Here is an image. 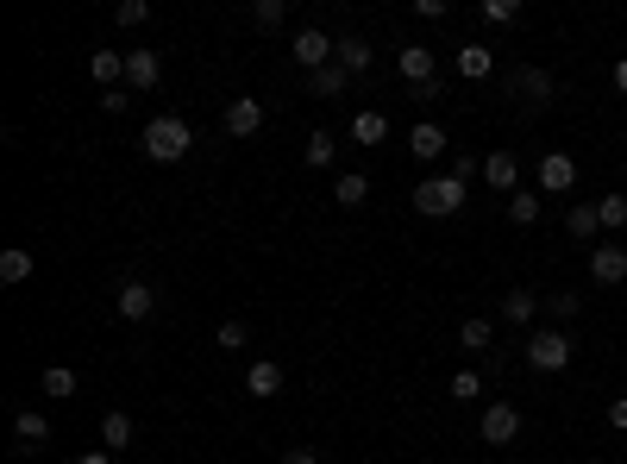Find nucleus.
I'll return each mask as SVG.
<instances>
[{"instance_id":"obj_37","label":"nucleus","mask_w":627,"mask_h":464,"mask_svg":"<svg viewBox=\"0 0 627 464\" xmlns=\"http://www.w3.org/2000/svg\"><path fill=\"white\" fill-rule=\"evenodd\" d=\"M220 345H226V352H245V345H251V327H245V320H226V327H220Z\"/></svg>"},{"instance_id":"obj_14","label":"nucleus","mask_w":627,"mask_h":464,"mask_svg":"<svg viewBox=\"0 0 627 464\" xmlns=\"http://www.w3.org/2000/svg\"><path fill=\"white\" fill-rule=\"evenodd\" d=\"M88 76L101 82V95L107 88H126V57L120 51H88Z\"/></svg>"},{"instance_id":"obj_31","label":"nucleus","mask_w":627,"mask_h":464,"mask_svg":"<svg viewBox=\"0 0 627 464\" xmlns=\"http://www.w3.org/2000/svg\"><path fill=\"white\" fill-rule=\"evenodd\" d=\"M477 19H483V26H515V19H521V7H515V0H483V7H477Z\"/></svg>"},{"instance_id":"obj_6","label":"nucleus","mask_w":627,"mask_h":464,"mask_svg":"<svg viewBox=\"0 0 627 464\" xmlns=\"http://www.w3.org/2000/svg\"><path fill=\"white\" fill-rule=\"evenodd\" d=\"M590 276L602 289H615V283H627V245H590Z\"/></svg>"},{"instance_id":"obj_5","label":"nucleus","mask_w":627,"mask_h":464,"mask_svg":"<svg viewBox=\"0 0 627 464\" xmlns=\"http://www.w3.org/2000/svg\"><path fill=\"white\" fill-rule=\"evenodd\" d=\"M477 433L490 439V446H515V439H521V414H515V402H483Z\"/></svg>"},{"instance_id":"obj_30","label":"nucleus","mask_w":627,"mask_h":464,"mask_svg":"<svg viewBox=\"0 0 627 464\" xmlns=\"http://www.w3.org/2000/svg\"><path fill=\"white\" fill-rule=\"evenodd\" d=\"M333 132H308V145H301V164H314V170H327L333 164Z\"/></svg>"},{"instance_id":"obj_15","label":"nucleus","mask_w":627,"mask_h":464,"mask_svg":"<svg viewBox=\"0 0 627 464\" xmlns=\"http://www.w3.org/2000/svg\"><path fill=\"white\" fill-rule=\"evenodd\" d=\"M540 308H546V301L533 289H508L502 295V320H508V327H533V314H540Z\"/></svg>"},{"instance_id":"obj_12","label":"nucleus","mask_w":627,"mask_h":464,"mask_svg":"<svg viewBox=\"0 0 627 464\" xmlns=\"http://www.w3.org/2000/svg\"><path fill=\"white\" fill-rule=\"evenodd\" d=\"M483 182H490L496 195H515L521 189V164L508 151H490V157H483Z\"/></svg>"},{"instance_id":"obj_42","label":"nucleus","mask_w":627,"mask_h":464,"mask_svg":"<svg viewBox=\"0 0 627 464\" xmlns=\"http://www.w3.org/2000/svg\"><path fill=\"white\" fill-rule=\"evenodd\" d=\"M76 464H113V452H82Z\"/></svg>"},{"instance_id":"obj_35","label":"nucleus","mask_w":627,"mask_h":464,"mask_svg":"<svg viewBox=\"0 0 627 464\" xmlns=\"http://www.w3.org/2000/svg\"><path fill=\"white\" fill-rule=\"evenodd\" d=\"M446 176H458V182H477L483 176V157H471V151H458L452 164H446Z\"/></svg>"},{"instance_id":"obj_3","label":"nucleus","mask_w":627,"mask_h":464,"mask_svg":"<svg viewBox=\"0 0 627 464\" xmlns=\"http://www.w3.org/2000/svg\"><path fill=\"white\" fill-rule=\"evenodd\" d=\"M464 207V182L458 176H427L421 189H414V214H427V220H452Z\"/></svg>"},{"instance_id":"obj_19","label":"nucleus","mask_w":627,"mask_h":464,"mask_svg":"<svg viewBox=\"0 0 627 464\" xmlns=\"http://www.w3.org/2000/svg\"><path fill=\"white\" fill-rule=\"evenodd\" d=\"M370 57H377V51H370V44H364L358 32H345V38H339V57H333V63L345 69V76H364V69H370Z\"/></svg>"},{"instance_id":"obj_18","label":"nucleus","mask_w":627,"mask_h":464,"mask_svg":"<svg viewBox=\"0 0 627 464\" xmlns=\"http://www.w3.org/2000/svg\"><path fill=\"white\" fill-rule=\"evenodd\" d=\"M345 88H352V76H345L339 63H327V69H314V76H308V95L314 101H339Z\"/></svg>"},{"instance_id":"obj_38","label":"nucleus","mask_w":627,"mask_h":464,"mask_svg":"<svg viewBox=\"0 0 627 464\" xmlns=\"http://www.w3.org/2000/svg\"><path fill=\"white\" fill-rule=\"evenodd\" d=\"M251 19H258L264 32H276V26H283V0H258V7H251Z\"/></svg>"},{"instance_id":"obj_10","label":"nucleus","mask_w":627,"mask_h":464,"mask_svg":"<svg viewBox=\"0 0 627 464\" xmlns=\"http://www.w3.org/2000/svg\"><path fill=\"white\" fill-rule=\"evenodd\" d=\"M226 132H232V138H258V132H264V101L239 95V101L226 107Z\"/></svg>"},{"instance_id":"obj_41","label":"nucleus","mask_w":627,"mask_h":464,"mask_svg":"<svg viewBox=\"0 0 627 464\" xmlns=\"http://www.w3.org/2000/svg\"><path fill=\"white\" fill-rule=\"evenodd\" d=\"M276 464H320V458H314V452H283Z\"/></svg>"},{"instance_id":"obj_25","label":"nucleus","mask_w":627,"mask_h":464,"mask_svg":"<svg viewBox=\"0 0 627 464\" xmlns=\"http://www.w3.org/2000/svg\"><path fill=\"white\" fill-rule=\"evenodd\" d=\"M458 345H464V352H490V345H496V327H490L483 314H471V320L458 327Z\"/></svg>"},{"instance_id":"obj_34","label":"nucleus","mask_w":627,"mask_h":464,"mask_svg":"<svg viewBox=\"0 0 627 464\" xmlns=\"http://www.w3.org/2000/svg\"><path fill=\"white\" fill-rule=\"evenodd\" d=\"M546 314L552 320H577V314H584V301H577L571 289H559V295H546Z\"/></svg>"},{"instance_id":"obj_13","label":"nucleus","mask_w":627,"mask_h":464,"mask_svg":"<svg viewBox=\"0 0 627 464\" xmlns=\"http://www.w3.org/2000/svg\"><path fill=\"white\" fill-rule=\"evenodd\" d=\"M408 151L421 157V164H439V157H446V126H439V120H421V126L408 132Z\"/></svg>"},{"instance_id":"obj_29","label":"nucleus","mask_w":627,"mask_h":464,"mask_svg":"<svg viewBox=\"0 0 627 464\" xmlns=\"http://www.w3.org/2000/svg\"><path fill=\"white\" fill-rule=\"evenodd\" d=\"M44 396H51V402H63V396H76V370H69V364H51V370H44Z\"/></svg>"},{"instance_id":"obj_43","label":"nucleus","mask_w":627,"mask_h":464,"mask_svg":"<svg viewBox=\"0 0 627 464\" xmlns=\"http://www.w3.org/2000/svg\"><path fill=\"white\" fill-rule=\"evenodd\" d=\"M615 88H621V95H627V57L615 63Z\"/></svg>"},{"instance_id":"obj_17","label":"nucleus","mask_w":627,"mask_h":464,"mask_svg":"<svg viewBox=\"0 0 627 464\" xmlns=\"http://www.w3.org/2000/svg\"><path fill=\"white\" fill-rule=\"evenodd\" d=\"M13 439H19V452H32V446H44V439H51V421H44L38 408H19V414H13Z\"/></svg>"},{"instance_id":"obj_1","label":"nucleus","mask_w":627,"mask_h":464,"mask_svg":"<svg viewBox=\"0 0 627 464\" xmlns=\"http://www.w3.org/2000/svg\"><path fill=\"white\" fill-rule=\"evenodd\" d=\"M189 151H195L189 120H176V113H157V120L145 126V157H151V164H176V157H189Z\"/></svg>"},{"instance_id":"obj_20","label":"nucleus","mask_w":627,"mask_h":464,"mask_svg":"<svg viewBox=\"0 0 627 464\" xmlns=\"http://www.w3.org/2000/svg\"><path fill=\"white\" fill-rule=\"evenodd\" d=\"M458 76L464 82H490V44H458Z\"/></svg>"},{"instance_id":"obj_2","label":"nucleus","mask_w":627,"mask_h":464,"mask_svg":"<svg viewBox=\"0 0 627 464\" xmlns=\"http://www.w3.org/2000/svg\"><path fill=\"white\" fill-rule=\"evenodd\" d=\"M521 352H527V370H540V377H559V370L571 364V333H565V327H533Z\"/></svg>"},{"instance_id":"obj_9","label":"nucleus","mask_w":627,"mask_h":464,"mask_svg":"<svg viewBox=\"0 0 627 464\" xmlns=\"http://www.w3.org/2000/svg\"><path fill=\"white\" fill-rule=\"evenodd\" d=\"M157 82H164V63H157V51H126V88H132V95H151Z\"/></svg>"},{"instance_id":"obj_36","label":"nucleus","mask_w":627,"mask_h":464,"mask_svg":"<svg viewBox=\"0 0 627 464\" xmlns=\"http://www.w3.org/2000/svg\"><path fill=\"white\" fill-rule=\"evenodd\" d=\"M113 19H120V26H145V19H151V0H120V7H113Z\"/></svg>"},{"instance_id":"obj_22","label":"nucleus","mask_w":627,"mask_h":464,"mask_svg":"<svg viewBox=\"0 0 627 464\" xmlns=\"http://www.w3.org/2000/svg\"><path fill=\"white\" fill-rule=\"evenodd\" d=\"M565 232H571V239H596V232H602V214H596V201H571V214H565Z\"/></svg>"},{"instance_id":"obj_26","label":"nucleus","mask_w":627,"mask_h":464,"mask_svg":"<svg viewBox=\"0 0 627 464\" xmlns=\"http://www.w3.org/2000/svg\"><path fill=\"white\" fill-rule=\"evenodd\" d=\"M540 189H515V195H508V220H515V226H533V220H540Z\"/></svg>"},{"instance_id":"obj_28","label":"nucleus","mask_w":627,"mask_h":464,"mask_svg":"<svg viewBox=\"0 0 627 464\" xmlns=\"http://www.w3.org/2000/svg\"><path fill=\"white\" fill-rule=\"evenodd\" d=\"M32 270H38L32 251H0V283H26Z\"/></svg>"},{"instance_id":"obj_39","label":"nucleus","mask_w":627,"mask_h":464,"mask_svg":"<svg viewBox=\"0 0 627 464\" xmlns=\"http://www.w3.org/2000/svg\"><path fill=\"white\" fill-rule=\"evenodd\" d=\"M101 107H107V113H126V107H132V88H107Z\"/></svg>"},{"instance_id":"obj_33","label":"nucleus","mask_w":627,"mask_h":464,"mask_svg":"<svg viewBox=\"0 0 627 464\" xmlns=\"http://www.w3.org/2000/svg\"><path fill=\"white\" fill-rule=\"evenodd\" d=\"M446 396H452V402H477V396H483V377H477V370H458V377L446 383Z\"/></svg>"},{"instance_id":"obj_23","label":"nucleus","mask_w":627,"mask_h":464,"mask_svg":"<svg viewBox=\"0 0 627 464\" xmlns=\"http://www.w3.org/2000/svg\"><path fill=\"white\" fill-rule=\"evenodd\" d=\"M245 389H251V396H258V402H270L276 396V389H283V364H251V377H245Z\"/></svg>"},{"instance_id":"obj_24","label":"nucleus","mask_w":627,"mask_h":464,"mask_svg":"<svg viewBox=\"0 0 627 464\" xmlns=\"http://www.w3.org/2000/svg\"><path fill=\"white\" fill-rule=\"evenodd\" d=\"M333 201H339V207H364V201H370V176H364V170H345V176L333 182Z\"/></svg>"},{"instance_id":"obj_4","label":"nucleus","mask_w":627,"mask_h":464,"mask_svg":"<svg viewBox=\"0 0 627 464\" xmlns=\"http://www.w3.org/2000/svg\"><path fill=\"white\" fill-rule=\"evenodd\" d=\"M289 57H295V63H301V69L314 76V69H327V63L339 57V44H333L327 32H320V26H301V32L289 38Z\"/></svg>"},{"instance_id":"obj_27","label":"nucleus","mask_w":627,"mask_h":464,"mask_svg":"<svg viewBox=\"0 0 627 464\" xmlns=\"http://www.w3.org/2000/svg\"><path fill=\"white\" fill-rule=\"evenodd\" d=\"M101 446L107 452H126L132 446V414H107V421H101Z\"/></svg>"},{"instance_id":"obj_8","label":"nucleus","mask_w":627,"mask_h":464,"mask_svg":"<svg viewBox=\"0 0 627 464\" xmlns=\"http://www.w3.org/2000/svg\"><path fill=\"white\" fill-rule=\"evenodd\" d=\"M577 189V164L565 151H546L540 157V195H571Z\"/></svg>"},{"instance_id":"obj_32","label":"nucleus","mask_w":627,"mask_h":464,"mask_svg":"<svg viewBox=\"0 0 627 464\" xmlns=\"http://www.w3.org/2000/svg\"><path fill=\"white\" fill-rule=\"evenodd\" d=\"M596 214H602V232H621L627 226V195H602Z\"/></svg>"},{"instance_id":"obj_40","label":"nucleus","mask_w":627,"mask_h":464,"mask_svg":"<svg viewBox=\"0 0 627 464\" xmlns=\"http://www.w3.org/2000/svg\"><path fill=\"white\" fill-rule=\"evenodd\" d=\"M609 427H615V433H627V396H621V402H609Z\"/></svg>"},{"instance_id":"obj_7","label":"nucleus","mask_w":627,"mask_h":464,"mask_svg":"<svg viewBox=\"0 0 627 464\" xmlns=\"http://www.w3.org/2000/svg\"><path fill=\"white\" fill-rule=\"evenodd\" d=\"M396 69H402V82H408V88L439 82V57L427 51V44H402V51H396Z\"/></svg>"},{"instance_id":"obj_21","label":"nucleus","mask_w":627,"mask_h":464,"mask_svg":"<svg viewBox=\"0 0 627 464\" xmlns=\"http://www.w3.org/2000/svg\"><path fill=\"white\" fill-rule=\"evenodd\" d=\"M352 138H358V145H383V138H389V113L383 107H364L358 120H352Z\"/></svg>"},{"instance_id":"obj_16","label":"nucleus","mask_w":627,"mask_h":464,"mask_svg":"<svg viewBox=\"0 0 627 464\" xmlns=\"http://www.w3.org/2000/svg\"><path fill=\"white\" fill-rule=\"evenodd\" d=\"M120 320H151V308H157V295H151V283H120Z\"/></svg>"},{"instance_id":"obj_11","label":"nucleus","mask_w":627,"mask_h":464,"mask_svg":"<svg viewBox=\"0 0 627 464\" xmlns=\"http://www.w3.org/2000/svg\"><path fill=\"white\" fill-rule=\"evenodd\" d=\"M508 95H521L527 107H546L552 101V76L546 69H515V76H508Z\"/></svg>"}]
</instances>
